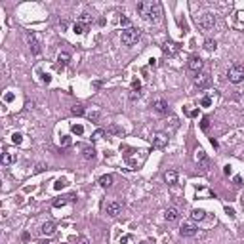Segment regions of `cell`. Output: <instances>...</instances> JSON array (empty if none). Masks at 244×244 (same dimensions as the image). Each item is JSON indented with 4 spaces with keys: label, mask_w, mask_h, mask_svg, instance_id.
<instances>
[{
    "label": "cell",
    "mask_w": 244,
    "mask_h": 244,
    "mask_svg": "<svg viewBox=\"0 0 244 244\" xmlns=\"http://www.w3.org/2000/svg\"><path fill=\"white\" fill-rule=\"evenodd\" d=\"M138 12L143 19L151 23H159L162 19V6L159 0H151V2H138Z\"/></svg>",
    "instance_id": "obj_1"
},
{
    "label": "cell",
    "mask_w": 244,
    "mask_h": 244,
    "mask_svg": "<svg viewBox=\"0 0 244 244\" xmlns=\"http://www.w3.org/2000/svg\"><path fill=\"white\" fill-rule=\"evenodd\" d=\"M139 37H141V33L138 31V29L130 27V29H124V31H122L120 38H122V44H124V46H134V44H138Z\"/></svg>",
    "instance_id": "obj_2"
},
{
    "label": "cell",
    "mask_w": 244,
    "mask_h": 244,
    "mask_svg": "<svg viewBox=\"0 0 244 244\" xmlns=\"http://www.w3.org/2000/svg\"><path fill=\"white\" fill-rule=\"evenodd\" d=\"M227 76H229V82H233V84H240V82L244 80V67H242V65H239V63H235V65L229 67Z\"/></svg>",
    "instance_id": "obj_3"
},
{
    "label": "cell",
    "mask_w": 244,
    "mask_h": 244,
    "mask_svg": "<svg viewBox=\"0 0 244 244\" xmlns=\"http://www.w3.org/2000/svg\"><path fill=\"white\" fill-rule=\"evenodd\" d=\"M197 23H198V27L202 29V31H210V29H214V25H216V16H214V13L198 16L197 17Z\"/></svg>",
    "instance_id": "obj_4"
},
{
    "label": "cell",
    "mask_w": 244,
    "mask_h": 244,
    "mask_svg": "<svg viewBox=\"0 0 244 244\" xmlns=\"http://www.w3.org/2000/svg\"><path fill=\"white\" fill-rule=\"evenodd\" d=\"M153 109H155L156 113H159V114H168L170 107H168V101H166V99L156 97V99H155V103H153Z\"/></svg>",
    "instance_id": "obj_5"
},
{
    "label": "cell",
    "mask_w": 244,
    "mask_h": 244,
    "mask_svg": "<svg viewBox=\"0 0 244 244\" xmlns=\"http://www.w3.org/2000/svg\"><path fill=\"white\" fill-rule=\"evenodd\" d=\"M166 145H168V135L162 134V132L155 134V138H153V147H155V149H164Z\"/></svg>",
    "instance_id": "obj_6"
},
{
    "label": "cell",
    "mask_w": 244,
    "mask_h": 244,
    "mask_svg": "<svg viewBox=\"0 0 244 244\" xmlns=\"http://www.w3.org/2000/svg\"><path fill=\"white\" fill-rule=\"evenodd\" d=\"M202 65H204V61L200 59V55L193 54V55L189 57V69H191V71H195V73H198V71L202 69Z\"/></svg>",
    "instance_id": "obj_7"
},
{
    "label": "cell",
    "mask_w": 244,
    "mask_h": 244,
    "mask_svg": "<svg viewBox=\"0 0 244 244\" xmlns=\"http://www.w3.org/2000/svg\"><path fill=\"white\" fill-rule=\"evenodd\" d=\"M27 40H29V46H31V52L34 55H38L40 54V44L37 40V34H34V33H27Z\"/></svg>",
    "instance_id": "obj_8"
},
{
    "label": "cell",
    "mask_w": 244,
    "mask_h": 244,
    "mask_svg": "<svg viewBox=\"0 0 244 244\" xmlns=\"http://www.w3.org/2000/svg\"><path fill=\"white\" fill-rule=\"evenodd\" d=\"M120 212H122V204L118 202V200H113V202L107 204V214H109L111 218H117Z\"/></svg>",
    "instance_id": "obj_9"
},
{
    "label": "cell",
    "mask_w": 244,
    "mask_h": 244,
    "mask_svg": "<svg viewBox=\"0 0 244 244\" xmlns=\"http://www.w3.org/2000/svg\"><path fill=\"white\" fill-rule=\"evenodd\" d=\"M162 52L166 54V55H174V54H177V52H179V44H177V42H172V40H168V42H164Z\"/></svg>",
    "instance_id": "obj_10"
},
{
    "label": "cell",
    "mask_w": 244,
    "mask_h": 244,
    "mask_svg": "<svg viewBox=\"0 0 244 244\" xmlns=\"http://www.w3.org/2000/svg\"><path fill=\"white\" fill-rule=\"evenodd\" d=\"M179 235L181 236H195L197 235V227L193 223H183L181 227H179Z\"/></svg>",
    "instance_id": "obj_11"
},
{
    "label": "cell",
    "mask_w": 244,
    "mask_h": 244,
    "mask_svg": "<svg viewBox=\"0 0 244 244\" xmlns=\"http://www.w3.org/2000/svg\"><path fill=\"white\" fill-rule=\"evenodd\" d=\"M210 82H212V78H210V75H206V73H200V75L195 78V84L198 86V88H208V86H210Z\"/></svg>",
    "instance_id": "obj_12"
},
{
    "label": "cell",
    "mask_w": 244,
    "mask_h": 244,
    "mask_svg": "<svg viewBox=\"0 0 244 244\" xmlns=\"http://www.w3.org/2000/svg\"><path fill=\"white\" fill-rule=\"evenodd\" d=\"M69 61H71V55L69 54H65V52H61L59 55H57V69H65L67 65H69Z\"/></svg>",
    "instance_id": "obj_13"
},
{
    "label": "cell",
    "mask_w": 244,
    "mask_h": 244,
    "mask_svg": "<svg viewBox=\"0 0 244 244\" xmlns=\"http://www.w3.org/2000/svg\"><path fill=\"white\" fill-rule=\"evenodd\" d=\"M40 233H42V235H46V236L54 235V233H55V223H54V221H46V223H42Z\"/></svg>",
    "instance_id": "obj_14"
},
{
    "label": "cell",
    "mask_w": 244,
    "mask_h": 244,
    "mask_svg": "<svg viewBox=\"0 0 244 244\" xmlns=\"http://www.w3.org/2000/svg\"><path fill=\"white\" fill-rule=\"evenodd\" d=\"M164 181H166L168 185H176V183H177V172H176V170L164 172Z\"/></svg>",
    "instance_id": "obj_15"
},
{
    "label": "cell",
    "mask_w": 244,
    "mask_h": 244,
    "mask_svg": "<svg viewBox=\"0 0 244 244\" xmlns=\"http://www.w3.org/2000/svg\"><path fill=\"white\" fill-rule=\"evenodd\" d=\"M164 218H166V221H176V219H179V210L177 208H168L166 212H164Z\"/></svg>",
    "instance_id": "obj_16"
},
{
    "label": "cell",
    "mask_w": 244,
    "mask_h": 244,
    "mask_svg": "<svg viewBox=\"0 0 244 244\" xmlns=\"http://www.w3.org/2000/svg\"><path fill=\"white\" fill-rule=\"evenodd\" d=\"M16 160H17V156L13 155V153H8V151H4V153H2V164H4V166H10V164L16 162Z\"/></svg>",
    "instance_id": "obj_17"
},
{
    "label": "cell",
    "mask_w": 244,
    "mask_h": 244,
    "mask_svg": "<svg viewBox=\"0 0 244 244\" xmlns=\"http://www.w3.org/2000/svg\"><path fill=\"white\" fill-rule=\"evenodd\" d=\"M99 185H101L103 189H109V187H113V176H111V174H105V176H101V177H99Z\"/></svg>",
    "instance_id": "obj_18"
},
{
    "label": "cell",
    "mask_w": 244,
    "mask_h": 244,
    "mask_svg": "<svg viewBox=\"0 0 244 244\" xmlns=\"http://www.w3.org/2000/svg\"><path fill=\"white\" fill-rule=\"evenodd\" d=\"M204 218H206V212L200 210V208H195V210L191 212V219H193V221H202Z\"/></svg>",
    "instance_id": "obj_19"
},
{
    "label": "cell",
    "mask_w": 244,
    "mask_h": 244,
    "mask_svg": "<svg viewBox=\"0 0 244 244\" xmlns=\"http://www.w3.org/2000/svg\"><path fill=\"white\" fill-rule=\"evenodd\" d=\"M82 156L86 160H94L96 159V149L94 147H84L82 149Z\"/></svg>",
    "instance_id": "obj_20"
},
{
    "label": "cell",
    "mask_w": 244,
    "mask_h": 244,
    "mask_svg": "<svg viewBox=\"0 0 244 244\" xmlns=\"http://www.w3.org/2000/svg\"><path fill=\"white\" fill-rule=\"evenodd\" d=\"M67 200H71V202H73V200H76V198H75V195H69V197H65V198H57V200H54V208H61V206H65V204H67Z\"/></svg>",
    "instance_id": "obj_21"
},
{
    "label": "cell",
    "mask_w": 244,
    "mask_h": 244,
    "mask_svg": "<svg viewBox=\"0 0 244 244\" xmlns=\"http://www.w3.org/2000/svg\"><path fill=\"white\" fill-rule=\"evenodd\" d=\"M73 31H75L76 34H84L86 31H88V25H86V23H80V21H76L75 27H73Z\"/></svg>",
    "instance_id": "obj_22"
},
{
    "label": "cell",
    "mask_w": 244,
    "mask_h": 244,
    "mask_svg": "<svg viewBox=\"0 0 244 244\" xmlns=\"http://www.w3.org/2000/svg\"><path fill=\"white\" fill-rule=\"evenodd\" d=\"M71 134L73 135H82L84 134V126L82 124H73L71 126Z\"/></svg>",
    "instance_id": "obj_23"
},
{
    "label": "cell",
    "mask_w": 244,
    "mask_h": 244,
    "mask_svg": "<svg viewBox=\"0 0 244 244\" xmlns=\"http://www.w3.org/2000/svg\"><path fill=\"white\" fill-rule=\"evenodd\" d=\"M71 113H73L75 117H82V114H84V107L82 105H75V107H71Z\"/></svg>",
    "instance_id": "obj_24"
},
{
    "label": "cell",
    "mask_w": 244,
    "mask_h": 244,
    "mask_svg": "<svg viewBox=\"0 0 244 244\" xmlns=\"http://www.w3.org/2000/svg\"><path fill=\"white\" fill-rule=\"evenodd\" d=\"M216 46H218V44H216V40H210V38H208V40L204 42V48L208 50V52H212V50H216Z\"/></svg>",
    "instance_id": "obj_25"
},
{
    "label": "cell",
    "mask_w": 244,
    "mask_h": 244,
    "mask_svg": "<svg viewBox=\"0 0 244 244\" xmlns=\"http://www.w3.org/2000/svg\"><path fill=\"white\" fill-rule=\"evenodd\" d=\"M71 143H73L71 135H61V147H71Z\"/></svg>",
    "instance_id": "obj_26"
},
{
    "label": "cell",
    "mask_w": 244,
    "mask_h": 244,
    "mask_svg": "<svg viewBox=\"0 0 244 244\" xmlns=\"http://www.w3.org/2000/svg\"><path fill=\"white\" fill-rule=\"evenodd\" d=\"M200 128H202L204 132L210 128V118H208V117H202V120H200Z\"/></svg>",
    "instance_id": "obj_27"
},
{
    "label": "cell",
    "mask_w": 244,
    "mask_h": 244,
    "mask_svg": "<svg viewBox=\"0 0 244 244\" xmlns=\"http://www.w3.org/2000/svg\"><path fill=\"white\" fill-rule=\"evenodd\" d=\"M103 134H105V130H101V128H99V130H96V132H94V135H92V141L101 139V138H103Z\"/></svg>",
    "instance_id": "obj_28"
},
{
    "label": "cell",
    "mask_w": 244,
    "mask_h": 244,
    "mask_svg": "<svg viewBox=\"0 0 244 244\" xmlns=\"http://www.w3.org/2000/svg\"><path fill=\"white\" fill-rule=\"evenodd\" d=\"M12 141L16 143V145H19V143L23 141V135H21L19 132H16V134H12Z\"/></svg>",
    "instance_id": "obj_29"
},
{
    "label": "cell",
    "mask_w": 244,
    "mask_h": 244,
    "mask_svg": "<svg viewBox=\"0 0 244 244\" xmlns=\"http://www.w3.org/2000/svg\"><path fill=\"white\" fill-rule=\"evenodd\" d=\"M78 21H80V23H86V25H88L90 21H92V16H88V13H80V17H78Z\"/></svg>",
    "instance_id": "obj_30"
},
{
    "label": "cell",
    "mask_w": 244,
    "mask_h": 244,
    "mask_svg": "<svg viewBox=\"0 0 244 244\" xmlns=\"http://www.w3.org/2000/svg\"><path fill=\"white\" fill-rule=\"evenodd\" d=\"M107 132H111V134H118V135L124 134V130H122V128H118V126H109V130H107Z\"/></svg>",
    "instance_id": "obj_31"
},
{
    "label": "cell",
    "mask_w": 244,
    "mask_h": 244,
    "mask_svg": "<svg viewBox=\"0 0 244 244\" xmlns=\"http://www.w3.org/2000/svg\"><path fill=\"white\" fill-rule=\"evenodd\" d=\"M200 105H202V107H210V105H212V97H210V96L202 97V101H200Z\"/></svg>",
    "instance_id": "obj_32"
},
{
    "label": "cell",
    "mask_w": 244,
    "mask_h": 244,
    "mask_svg": "<svg viewBox=\"0 0 244 244\" xmlns=\"http://www.w3.org/2000/svg\"><path fill=\"white\" fill-rule=\"evenodd\" d=\"M141 90V82L139 80H132V92H139Z\"/></svg>",
    "instance_id": "obj_33"
},
{
    "label": "cell",
    "mask_w": 244,
    "mask_h": 244,
    "mask_svg": "<svg viewBox=\"0 0 244 244\" xmlns=\"http://www.w3.org/2000/svg\"><path fill=\"white\" fill-rule=\"evenodd\" d=\"M88 118H90L92 122H97V120H99V113H97V111H94V113H88Z\"/></svg>",
    "instance_id": "obj_34"
},
{
    "label": "cell",
    "mask_w": 244,
    "mask_h": 244,
    "mask_svg": "<svg viewBox=\"0 0 244 244\" xmlns=\"http://www.w3.org/2000/svg\"><path fill=\"white\" fill-rule=\"evenodd\" d=\"M120 25L126 27V29H130V19H128L126 16H122V17H120Z\"/></svg>",
    "instance_id": "obj_35"
},
{
    "label": "cell",
    "mask_w": 244,
    "mask_h": 244,
    "mask_svg": "<svg viewBox=\"0 0 244 244\" xmlns=\"http://www.w3.org/2000/svg\"><path fill=\"white\" fill-rule=\"evenodd\" d=\"M197 160L206 162V155H204V151H197Z\"/></svg>",
    "instance_id": "obj_36"
},
{
    "label": "cell",
    "mask_w": 244,
    "mask_h": 244,
    "mask_svg": "<svg viewBox=\"0 0 244 244\" xmlns=\"http://www.w3.org/2000/svg\"><path fill=\"white\" fill-rule=\"evenodd\" d=\"M54 187H55L57 191H59V189H63V187H65V181H63V179H57V181H55V185H54Z\"/></svg>",
    "instance_id": "obj_37"
},
{
    "label": "cell",
    "mask_w": 244,
    "mask_h": 244,
    "mask_svg": "<svg viewBox=\"0 0 244 244\" xmlns=\"http://www.w3.org/2000/svg\"><path fill=\"white\" fill-rule=\"evenodd\" d=\"M225 214H227L229 218H235V216H236V214H235V210H233V208H229V206L225 208Z\"/></svg>",
    "instance_id": "obj_38"
},
{
    "label": "cell",
    "mask_w": 244,
    "mask_h": 244,
    "mask_svg": "<svg viewBox=\"0 0 244 244\" xmlns=\"http://www.w3.org/2000/svg\"><path fill=\"white\" fill-rule=\"evenodd\" d=\"M187 117H191V118L198 117V109H195V111H187Z\"/></svg>",
    "instance_id": "obj_39"
},
{
    "label": "cell",
    "mask_w": 244,
    "mask_h": 244,
    "mask_svg": "<svg viewBox=\"0 0 244 244\" xmlns=\"http://www.w3.org/2000/svg\"><path fill=\"white\" fill-rule=\"evenodd\" d=\"M138 97H139V92H132V94H130V99H132V101H135Z\"/></svg>",
    "instance_id": "obj_40"
},
{
    "label": "cell",
    "mask_w": 244,
    "mask_h": 244,
    "mask_svg": "<svg viewBox=\"0 0 244 244\" xmlns=\"http://www.w3.org/2000/svg\"><path fill=\"white\" fill-rule=\"evenodd\" d=\"M50 80H52V78H50V75H42V82H46V84H50Z\"/></svg>",
    "instance_id": "obj_41"
},
{
    "label": "cell",
    "mask_w": 244,
    "mask_h": 244,
    "mask_svg": "<svg viewBox=\"0 0 244 244\" xmlns=\"http://www.w3.org/2000/svg\"><path fill=\"white\" fill-rule=\"evenodd\" d=\"M78 244H88V239H86V236H80V240H78Z\"/></svg>",
    "instance_id": "obj_42"
},
{
    "label": "cell",
    "mask_w": 244,
    "mask_h": 244,
    "mask_svg": "<svg viewBox=\"0 0 244 244\" xmlns=\"http://www.w3.org/2000/svg\"><path fill=\"white\" fill-rule=\"evenodd\" d=\"M44 168H48L46 164H38V166H37V172H42V170H44Z\"/></svg>",
    "instance_id": "obj_43"
},
{
    "label": "cell",
    "mask_w": 244,
    "mask_h": 244,
    "mask_svg": "<svg viewBox=\"0 0 244 244\" xmlns=\"http://www.w3.org/2000/svg\"><path fill=\"white\" fill-rule=\"evenodd\" d=\"M240 181H242V177H240V176H235V183L240 185Z\"/></svg>",
    "instance_id": "obj_44"
},
{
    "label": "cell",
    "mask_w": 244,
    "mask_h": 244,
    "mask_svg": "<svg viewBox=\"0 0 244 244\" xmlns=\"http://www.w3.org/2000/svg\"><path fill=\"white\" fill-rule=\"evenodd\" d=\"M12 99H13V96H12V94H6V97H4V101H12Z\"/></svg>",
    "instance_id": "obj_45"
},
{
    "label": "cell",
    "mask_w": 244,
    "mask_h": 244,
    "mask_svg": "<svg viewBox=\"0 0 244 244\" xmlns=\"http://www.w3.org/2000/svg\"><path fill=\"white\" fill-rule=\"evenodd\" d=\"M38 244H50V242H48V240H40Z\"/></svg>",
    "instance_id": "obj_46"
}]
</instances>
